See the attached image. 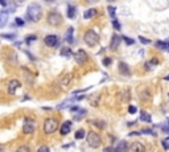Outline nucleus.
<instances>
[{"label": "nucleus", "mask_w": 169, "mask_h": 152, "mask_svg": "<svg viewBox=\"0 0 169 152\" xmlns=\"http://www.w3.org/2000/svg\"><path fill=\"white\" fill-rule=\"evenodd\" d=\"M111 62H112V58H111V57H104L103 61H102V64H103V66L108 68V66L111 65Z\"/></svg>", "instance_id": "7c9ffc66"}, {"label": "nucleus", "mask_w": 169, "mask_h": 152, "mask_svg": "<svg viewBox=\"0 0 169 152\" xmlns=\"http://www.w3.org/2000/svg\"><path fill=\"white\" fill-rule=\"evenodd\" d=\"M78 110H79V106H77V105H73L70 107V111H78Z\"/></svg>", "instance_id": "ea45409f"}, {"label": "nucleus", "mask_w": 169, "mask_h": 152, "mask_svg": "<svg viewBox=\"0 0 169 152\" xmlns=\"http://www.w3.org/2000/svg\"><path fill=\"white\" fill-rule=\"evenodd\" d=\"M136 111H138V107H136V106H134V105L128 106V112L129 114H135Z\"/></svg>", "instance_id": "4c0bfd02"}, {"label": "nucleus", "mask_w": 169, "mask_h": 152, "mask_svg": "<svg viewBox=\"0 0 169 152\" xmlns=\"http://www.w3.org/2000/svg\"><path fill=\"white\" fill-rule=\"evenodd\" d=\"M25 53H27V56H28L29 58L32 60V61H33V60H35V57H33V56H32V54H31V52H25Z\"/></svg>", "instance_id": "c03bdc74"}, {"label": "nucleus", "mask_w": 169, "mask_h": 152, "mask_svg": "<svg viewBox=\"0 0 169 152\" xmlns=\"http://www.w3.org/2000/svg\"><path fill=\"white\" fill-rule=\"evenodd\" d=\"M72 126H73L72 121H66L60 126V130L58 131H60V134L62 135V136H65V135H67V134L72 131Z\"/></svg>", "instance_id": "9b49d317"}, {"label": "nucleus", "mask_w": 169, "mask_h": 152, "mask_svg": "<svg viewBox=\"0 0 169 152\" xmlns=\"http://www.w3.org/2000/svg\"><path fill=\"white\" fill-rule=\"evenodd\" d=\"M168 139H169V136H168Z\"/></svg>", "instance_id": "09e8293b"}, {"label": "nucleus", "mask_w": 169, "mask_h": 152, "mask_svg": "<svg viewBox=\"0 0 169 152\" xmlns=\"http://www.w3.org/2000/svg\"><path fill=\"white\" fill-rule=\"evenodd\" d=\"M120 42H122V37H120L119 34H112V37H111V42H110V49L111 50H116L119 48Z\"/></svg>", "instance_id": "f8f14e48"}, {"label": "nucleus", "mask_w": 169, "mask_h": 152, "mask_svg": "<svg viewBox=\"0 0 169 152\" xmlns=\"http://www.w3.org/2000/svg\"><path fill=\"white\" fill-rule=\"evenodd\" d=\"M46 23L50 27H61L63 24V17L58 11L52 10L46 15Z\"/></svg>", "instance_id": "7ed1b4c3"}, {"label": "nucleus", "mask_w": 169, "mask_h": 152, "mask_svg": "<svg viewBox=\"0 0 169 152\" xmlns=\"http://www.w3.org/2000/svg\"><path fill=\"white\" fill-rule=\"evenodd\" d=\"M8 19H10V15L5 11H0V28H4L8 24Z\"/></svg>", "instance_id": "dca6fc26"}, {"label": "nucleus", "mask_w": 169, "mask_h": 152, "mask_svg": "<svg viewBox=\"0 0 169 152\" xmlns=\"http://www.w3.org/2000/svg\"><path fill=\"white\" fill-rule=\"evenodd\" d=\"M155 45H156V48H159V49H161V50H166V49H168V41L159 40V41H156V42H155Z\"/></svg>", "instance_id": "5701e85b"}, {"label": "nucleus", "mask_w": 169, "mask_h": 152, "mask_svg": "<svg viewBox=\"0 0 169 152\" xmlns=\"http://www.w3.org/2000/svg\"><path fill=\"white\" fill-rule=\"evenodd\" d=\"M112 25H114V28H115L116 31H120V29H122V25H120V23L116 19H112Z\"/></svg>", "instance_id": "473e14b6"}, {"label": "nucleus", "mask_w": 169, "mask_h": 152, "mask_svg": "<svg viewBox=\"0 0 169 152\" xmlns=\"http://www.w3.org/2000/svg\"><path fill=\"white\" fill-rule=\"evenodd\" d=\"M141 134H144V135H153V136H156V132H155L153 130H143V131H140V135Z\"/></svg>", "instance_id": "72a5a7b5"}, {"label": "nucleus", "mask_w": 169, "mask_h": 152, "mask_svg": "<svg viewBox=\"0 0 169 152\" xmlns=\"http://www.w3.org/2000/svg\"><path fill=\"white\" fill-rule=\"evenodd\" d=\"M61 56H62V57H70V56H73L72 49H70L69 47L62 48V49H61Z\"/></svg>", "instance_id": "b1692460"}, {"label": "nucleus", "mask_w": 169, "mask_h": 152, "mask_svg": "<svg viewBox=\"0 0 169 152\" xmlns=\"http://www.w3.org/2000/svg\"><path fill=\"white\" fill-rule=\"evenodd\" d=\"M42 17V7L37 3H32L27 7L25 11V20L31 23H38Z\"/></svg>", "instance_id": "f257e3e1"}, {"label": "nucleus", "mask_w": 169, "mask_h": 152, "mask_svg": "<svg viewBox=\"0 0 169 152\" xmlns=\"http://www.w3.org/2000/svg\"><path fill=\"white\" fill-rule=\"evenodd\" d=\"M86 136V132H84V130L83 128H81V130H78L77 132H75V139L77 140H81V139H83V138Z\"/></svg>", "instance_id": "a878e982"}, {"label": "nucleus", "mask_w": 169, "mask_h": 152, "mask_svg": "<svg viewBox=\"0 0 169 152\" xmlns=\"http://www.w3.org/2000/svg\"><path fill=\"white\" fill-rule=\"evenodd\" d=\"M139 97H140V99H143V101L151 99V93H149V90H148L145 86L139 87Z\"/></svg>", "instance_id": "4468645a"}, {"label": "nucleus", "mask_w": 169, "mask_h": 152, "mask_svg": "<svg viewBox=\"0 0 169 152\" xmlns=\"http://www.w3.org/2000/svg\"><path fill=\"white\" fill-rule=\"evenodd\" d=\"M161 130H163V132H168L169 134V126H163Z\"/></svg>", "instance_id": "79ce46f5"}, {"label": "nucleus", "mask_w": 169, "mask_h": 152, "mask_svg": "<svg viewBox=\"0 0 169 152\" xmlns=\"http://www.w3.org/2000/svg\"><path fill=\"white\" fill-rule=\"evenodd\" d=\"M122 40L124 41L127 45H134V44H135L134 38H129V37H127V36H122Z\"/></svg>", "instance_id": "c756f323"}, {"label": "nucleus", "mask_w": 169, "mask_h": 152, "mask_svg": "<svg viewBox=\"0 0 169 152\" xmlns=\"http://www.w3.org/2000/svg\"><path fill=\"white\" fill-rule=\"evenodd\" d=\"M0 5L7 7V5H8V3H7V1H4V0H0Z\"/></svg>", "instance_id": "37998d69"}, {"label": "nucleus", "mask_w": 169, "mask_h": 152, "mask_svg": "<svg viewBox=\"0 0 169 152\" xmlns=\"http://www.w3.org/2000/svg\"><path fill=\"white\" fill-rule=\"evenodd\" d=\"M73 146V143H70V144H65V146H63V148H69V147H72Z\"/></svg>", "instance_id": "a18cd8bd"}, {"label": "nucleus", "mask_w": 169, "mask_h": 152, "mask_svg": "<svg viewBox=\"0 0 169 152\" xmlns=\"http://www.w3.org/2000/svg\"><path fill=\"white\" fill-rule=\"evenodd\" d=\"M86 114H87V111H86L84 109H79L78 112H77V114H75V116H74V121H79V119H82Z\"/></svg>", "instance_id": "393cba45"}, {"label": "nucleus", "mask_w": 169, "mask_h": 152, "mask_svg": "<svg viewBox=\"0 0 169 152\" xmlns=\"http://www.w3.org/2000/svg\"><path fill=\"white\" fill-rule=\"evenodd\" d=\"M119 71H120V74H123L124 77H129L131 75V70H129V66L125 64V62H123V61H120L119 62Z\"/></svg>", "instance_id": "ddd939ff"}, {"label": "nucleus", "mask_w": 169, "mask_h": 152, "mask_svg": "<svg viewBox=\"0 0 169 152\" xmlns=\"http://www.w3.org/2000/svg\"><path fill=\"white\" fill-rule=\"evenodd\" d=\"M103 152H114V147H106L103 149Z\"/></svg>", "instance_id": "a19ab883"}, {"label": "nucleus", "mask_w": 169, "mask_h": 152, "mask_svg": "<svg viewBox=\"0 0 169 152\" xmlns=\"http://www.w3.org/2000/svg\"><path fill=\"white\" fill-rule=\"evenodd\" d=\"M107 11H108V15L111 16L112 19H115V11H116V8H115V7L108 5V7H107Z\"/></svg>", "instance_id": "c85d7f7f"}, {"label": "nucleus", "mask_w": 169, "mask_h": 152, "mask_svg": "<svg viewBox=\"0 0 169 152\" xmlns=\"http://www.w3.org/2000/svg\"><path fill=\"white\" fill-rule=\"evenodd\" d=\"M15 152H31V148H29L28 144H22V146L17 147V149Z\"/></svg>", "instance_id": "bb28decb"}, {"label": "nucleus", "mask_w": 169, "mask_h": 152, "mask_svg": "<svg viewBox=\"0 0 169 152\" xmlns=\"http://www.w3.org/2000/svg\"><path fill=\"white\" fill-rule=\"evenodd\" d=\"M99 40H100L99 34H98V32L94 31V29H87L83 34V42L86 44V45H89V47H95V45L99 42Z\"/></svg>", "instance_id": "20e7f679"}, {"label": "nucleus", "mask_w": 169, "mask_h": 152, "mask_svg": "<svg viewBox=\"0 0 169 152\" xmlns=\"http://www.w3.org/2000/svg\"><path fill=\"white\" fill-rule=\"evenodd\" d=\"M1 38H8V40H13L16 37V33H11V34H7V33H1L0 34Z\"/></svg>", "instance_id": "2f4dec72"}, {"label": "nucleus", "mask_w": 169, "mask_h": 152, "mask_svg": "<svg viewBox=\"0 0 169 152\" xmlns=\"http://www.w3.org/2000/svg\"><path fill=\"white\" fill-rule=\"evenodd\" d=\"M139 41H140L141 44H144V45H148V44H151V40H148V38L143 37V36H140V37H139Z\"/></svg>", "instance_id": "c9c22d12"}, {"label": "nucleus", "mask_w": 169, "mask_h": 152, "mask_svg": "<svg viewBox=\"0 0 169 152\" xmlns=\"http://www.w3.org/2000/svg\"><path fill=\"white\" fill-rule=\"evenodd\" d=\"M128 151L131 152H145V146L141 142H132L128 146Z\"/></svg>", "instance_id": "9d476101"}, {"label": "nucleus", "mask_w": 169, "mask_h": 152, "mask_svg": "<svg viewBox=\"0 0 169 152\" xmlns=\"http://www.w3.org/2000/svg\"><path fill=\"white\" fill-rule=\"evenodd\" d=\"M161 144H163V147L165 149H169V139H168V138H166V139H164Z\"/></svg>", "instance_id": "58836bf2"}, {"label": "nucleus", "mask_w": 169, "mask_h": 152, "mask_svg": "<svg viewBox=\"0 0 169 152\" xmlns=\"http://www.w3.org/2000/svg\"><path fill=\"white\" fill-rule=\"evenodd\" d=\"M73 58L74 61L78 64V65H84V64H87L89 61V54L86 53V50L83 49H78L75 53H73Z\"/></svg>", "instance_id": "423d86ee"}, {"label": "nucleus", "mask_w": 169, "mask_h": 152, "mask_svg": "<svg viewBox=\"0 0 169 152\" xmlns=\"http://www.w3.org/2000/svg\"><path fill=\"white\" fill-rule=\"evenodd\" d=\"M22 131H24V134H27V135H31V134H33L36 131V124L33 123V121H31V119H27L24 123V126H22Z\"/></svg>", "instance_id": "1a4fd4ad"}, {"label": "nucleus", "mask_w": 169, "mask_h": 152, "mask_svg": "<svg viewBox=\"0 0 169 152\" xmlns=\"http://www.w3.org/2000/svg\"><path fill=\"white\" fill-rule=\"evenodd\" d=\"M37 152H50V148L48 146H41L40 148L37 149Z\"/></svg>", "instance_id": "e433bc0d"}, {"label": "nucleus", "mask_w": 169, "mask_h": 152, "mask_svg": "<svg viewBox=\"0 0 169 152\" xmlns=\"http://www.w3.org/2000/svg\"><path fill=\"white\" fill-rule=\"evenodd\" d=\"M60 130V119L54 118V116H50L46 118L42 123V131H44L45 135H52L56 131Z\"/></svg>", "instance_id": "f03ea898"}, {"label": "nucleus", "mask_w": 169, "mask_h": 152, "mask_svg": "<svg viewBox=\"0 0 169 152\" xmlns=\"http://www.w3.org/2000/svg\"><path fill=\"white\" fill-rule=\"evenodd\" d=\"M44 44L48 48H57L60 47V37L57 34H48L44 37Z\"/></svg>", "instance_id": "0eeeda50"}, {"label": "nucleus", "mask_w": 169, "mask_h": 152, "mask_svg": "<svg viewBox=\"0 0 169 152\" xmlns=\"http://www.w3.org/2000/svg\"><path fill=\"white\" fill-rule=\"evenodd\" d=\"M164 79H165V81H169V75H166V77L164 78Z\"/></svg>", "instance_id": "49530a36"}, {"label": "nucleus", "mask_w": 169, "mask_h": 152, "mask_svg": "<svg viewBox=\"0 0 169 152\" xmlns=\"http://www.w3.org/2000/svg\"><path fill=\"white\" fill-rule=\"evenodd\" d=\"M97 13H98V11L95 10V8H90V10H86L83 12V17L86 20H87V19H93V17H94Z\"/></svg>", "instance_id": "aec40b11"}, {"label": "nucleus", "mask_w": 169, "mask_h": 152, "mask_svg": "<svg viewBox=\"0 0 169 152\" xmlns=\"http://www.w3.org/2000/svg\"><path fill=\"white\" fill-rule=\"evenodd\" d=\"M114 152H128V143L125 140L118 143V146L114 147Z\"/></svg>", "instance_id": "2eb2a0df"}, {"label": "nucleus", "mask_w": 169, "mask_h": 152, "mask_svg": "<svg viewBox=\"0 0 169 152\" xmlns=\"http://www.w3.org/2000/svg\"><path fill=\"white\" fill-rule=\"evenodd\" d=\"M36 40H37V36H36V34H28V36H25V42L27 44H32Z\"/></svg>", "instance_id": "cd10ccee"}, {"label": "nucleus", "mask_w": 169, "mask_h": 152, "mask_svg": "<svg viewBox=\"0 0 169 152\" xmlns=\"http://www.w3.org/2000/svg\"><path fill=\"white\" fill-rule=\"evenodd\" d=\"M140 121L141 122H145V123H151V122H152V118H151V115L148 114L147 111L141 110V111H140Z\"/></svg>", "instance_id": "412c9836"}, {"label": "nucleus", "mask_w": 169, "mask_h": 152, "mask_svg": "<svg viewBox=\"0 0 169 152\" xmlns=\"http://www.w3.org/2000/svg\"><path fill=\"white\" fill-rule=\"evenodd\" d=\"M66 15H67L69 19H74L75 15H77V7L69 4V5H67V11H66Z\"/></svg>", "instance_id": "6ab92c4d"}, {"label": "nucleus", "mask_w": 169, "mask_h": 152, "mask_svg": "<svg viewBox=\"0 0 169 152\" xmlns=\"http://www.w3.org/2000/svg\"><path fill=\"white\" fill-rule=\"evenodd\" d=\"M20 87H21V82H20L19 79H16V78L11 79V81L8 82V85H7V89H8V94H10V95H15L16 91L19 90Z\"/></svg>", "instance_id": "6e6552de"}, {"label": "nucleus", "mask_w": 169, "mask_h": 152, "mask_svg": "<svg viewBox=\"0 0 169 152\" xmlns=\"http://www.w3.org/2000/svg\"><path fill=\"white\" fill-rule=\"evenodd\" d=\"M166 50H168V52H169V41H168V49H166Z\"/></svg>", "instance_id": "de8ad7c7"}, {"label": "nucleus", "mask_w": 169, "mask_h": 152, "mask_svg": "<svg viewBox=\"0 0 169 152\" xmlns=\"http://www.w3.org/2000/svg\"><path fill=\"white\" fill-rule=\"evenodd\" d=\"M24 24H25V21L22 19H20V17H16L15 19V25H17V27H22Z\"/></svg>", "instance_id": "f704fd0d"}, {"label": "nucleus", "mask_w": 169, "mask_h": 152, "mask_svg": "<svg viewBox=\"0 0 169 152\" xmlns=\"http://www.w3.org/2000/svg\"><path fill=\"white\" fill-rule=\"evenodd\" d=\"M73 31H74V28L73 27H70L69 29H67V32H66V34H65V42H67V44H74V38H73Z\"/></svg>", "instance_id": "a211bd4d"}, {"label": "nucleus", "mask_w": 169, "mask_h": 152, "mask_svg": "<svg viewBox=\"0 0 169 152\" xmlns=\"http://www.w3.org/2000/svg\"><path fill=\"white\" fill-rule=\"evenodd\" d=\"M72 79H73V75L70 74V73L69 74H65V75H62V77L60 78V85L61 86H63V87H66L70 82H72Z\"/></svg>", "instance_id": "f3484780"}, {"label": "nucleus", "mask_w": 169, "mask_h": 152, "mask_svg": "<svg viewBox=\"0 0 169 152\" xmlns=\"http://www.w3.org/2000/svg\"><path fill=\"white\" fill-rule=\"evenodd\" d=\"M86 140L91 148H99L102 144V138L97 131H89V134L86 135Z\"/></svg>", "instance_id": "39448f33"}, {"label": "nucleus", "mask_w": 169, "mask_h": 152, "mask_svg": "<svg viewBox=\"0 0 169 152\" xmlns=\"http://www.w3.org/2000/svg\"><path fill=\"white\" fill-rule=\"evenodd\" d=\"M93 126H95L97 128H100V130H104L106 128V122L104 121H100V119H95V121H91L90 122Z\"/></svg>", "instance_id": "4be33fe9"}]
</instances>
